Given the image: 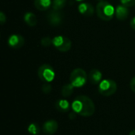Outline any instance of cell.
Returning a JSON list of instances; mask_svg holds the SVG:
<instances>
[{"mask_svg":"<svg viewBox=\"0 0 135 135\" xmlns=\"http://www.w3.org/2000/svg\"><path fill=\"white\" fill-rule=\"evenodd\" d=\"M71 109L78 115L83 117H90L95 113V104L87 96H78L71 104Z\"/></svg>","mask_w":135,"mask_h":135,"instance_id":"6da1fadb","label":"cell"},{"mask_svg":"<svg viewBox=\"0 0 135 135\" xmlns=\"http://www.w3.org/2000/svg\"><path fill=\"white\" fill-rule=\"evenodd\" d=\"M97 14L103 21H111L115 14V9L107 1H101L97 5Z\"/></svg>","mask_w":135,"mask_h":135,"instance_id":"7a4b0ae2","label":"cell"},{"mask_svg":"<svg viewBox=\"0 0 135 135\" xmlns=\"http://www.w3.org/2000/svg\"><path fill=\"white\" fill-rule=\"evenodd\" d=\"M88 81V75L86 72L81 68L74 69L70 76V82L75 88H81L84 86Z\"/></svg>","mask_w":135,"mask_h":135,"instance_id":"3957f363","label":"cell"},{"mask_svg":"<svg viewBox=\"0 0 135 135\" xmlns=\"http://www.w3.org/2000/svg\"><path fill=\"white\" fill-rule=\"evenodd\" d=\"M117 84L112 79H104L98 85V92L104 97H110L116 93Z\"/></svg>","mask_w":135,"mask_h":135,"instance_id":"277c9868","label":"cell"},{"mask_svg":"<svg viewBox=\"0 0 135 135\" xmlns=\"http://www.w3.org/2000/svg\"><path fill=\"white\" fill-rule=\"evenodd\" d=\"M37 75L39 78L44 83L51 82L55 77V73L53 67L48 64L41 65L37 71Z\"/></svg>","mask_w":135,"mask_h":135,"instance_id":"5b68a950","label":"cell"},{"mask_svg":"<svg viewBox=\"0 0 135 135\" xmlns=\"http://www.w3.org/2000/svg\"><path fill=\"white\" fill-rule=\"evenodd\" d=\"M53 46L61 52H66L71 48V41L64 36H57L53 38Z\"/></svg>","mask_w":135,"mask_h":135,"instance_id":"8992f818","label":"cell"},{"mask_svg":"<svg viewBox=\"0 0 135 135\" xmlns=\"http://www.w3.org/2000/svg\"><path fill=\"white\" fill-rule=\"evenodd\" d=\"M47 19L48 23L53 26V27H57L59 26L63 21V15L60 11L58 10H52L47 15Z\"/></svg>","mask_w":135,"mask_h":135,"instance_id":"52a82bcc","label":"cell"},{"mask_svg":"<svg viewBox=\"0 0 135 135\" xmlns=\"http://www.w3.org/2000/svg\"><path fill=\"white\" fill-rule=\"evenodd\" d=\"M58 122L54 119H49L46 121L42 127L43 132L47 135L55 134L58 131Z\"/></svg>","mask_w":135,"mask_h":135,"instance_id":"ba28073f","label":"cell"},{"mask_svg":"<svg viewBox=\"0 0 135 135\" xmlns=\"http://www.w3.org/2000/svg\"><path fill=\"white\" fill-rule=\"evenodd\" d=\"M7 42L10 47L17 49V48L21 47L24 45L25 39L22 36H21L19 34H13V35H11L8 38Z\"/></svg>","mask_w":135,"mask_h":135,"instance_id":"9c48e42d","label":"cell"},{"mask_svg":"<svg viewBox=\"0 0 135 135\" xmlns=\"http://www.w3.org/2000/svg\"><path fill=\"white\" fill-rule=\"evenodd\" d=\"M102 73L97 69H93L90 70L88 75L89 82L93 85H99L102 81Z\"/></svg>","mask_w":135,"mask_h":135,"instance_id":"30bf717a","label":"cell"},{"mask_svg":"<svg viewBox=\"0 0 135 135\" xmlns=\"http://www.w3.org/2000/svg\"><path fill=\"white\" fill-rule=\"evenodd\" d=\"M78 11L81 14L89 17L94 13V7L89 2H82L78 6Z\"/></svg>","mask_w":135,"mask_h":135,"instance_id":"8fae6325","label":"cell"},{"mask_svg":"<svg viewBox=\"0 0 135 135\" xmlns=\"http://www.w3.org/2000/svg\"><path fill=\"white\" fill-rule=\"evenodd\" d=\"M55 108L59 112H67L71 108V104L66 99H59L55 103Z\"/></svg>","mask_w":135,"mask_h":135,"instance_id":"7c38bea8","label":"cell"},{"mask_svg":"<svg viewBox=\"0 0 135 135\" xmlns=\"http://www.w3.org/2000/svg\"><path fill=\"white\" fill-rule=\"evenodd\" d=\"M115 16L118 20L124 21L129 16V9L127 6L123 5H119L115 8Z\"/></svg>","mask_w":135,"mask_h":135,"instance_id":"4fadbf2b","label":"cell"},{"mask_svg":"<svg viewBox=\"0 0 135 135\" xmlns=\"http://www.w3.org/2000/svg\"><path fill=\"white\" fill-rule=\"evenodd\" d=\"M34 5L35 7L40 10L44 11L48 9L51 6H52V1L51 0H34Z\"/></svg>","mask_w":135,"mask_h":135,"instance_id":"5bb4252c","label":"cell"},{"mask_svg":"<svg viewBox=\"0 0 135 135\" xmlns=\"http://www.w3.org/2000/svg\"><path fill=\"white\" fill-rule=\"evenodd\" d=\"M24 21L30 27H34L37 24V18L36 16L31 13V12H27L24 15Z\"/></svg>","mask_w":135,"mask_h":135,"instance_id":"9a60e30c","label":"cell"},{"mask_svg":"<svg viewBox=\"0 0 135 135\" xmlns=\"http://www.w3.org/2000/svg\"><path fill=\"white\" fill-rule=\"evenodd\" d=\"M74 88L75 87L70 82L64 85L62 87V89H61V95L65 98H67V97H70L74 93Z\"/></svg>","mask_w":135,"mask_h":135,"instance_id":"2e32d148","label":"cell"},{"mask_svg":"<svg viewBox=\"0 0 135 135\" xmlns=\"http://www.w3.org/2000/svg\"><path fill=\"white\" fill-rule=\"evenodd\" d=\"M67 0H52V8L54 10L60 11L66 4Z\"/></svg>","mask_w":135,"mask_h":135,"instance_id":"e0dca14e","label":"cell"},{"mask_svg":"<svg viewBox=\"0 0 135 135\" xmlns=\"http://www.w3.org/2000/svg\"><path fill=\"white\" fill-rule=\"evenodd\" d=\"M28 132L31 135H38V134L40 133V127L37 123H30L28 126Z\"/></svg>","mask_w":135,"mask_h":135,"instance_id":"ac0fdd59","label":"cell"},{"mask_svg":"<svg viewBox=\"0 0 135 135\" xmlns=\"http://www.w3.org/2000/svg\"><path fill=\"white\" fill-rule=\"evenodd\" d=\"M41 45L43 47H49L51 45H53V39H51L49 36H45V37L42 38Z\"/></svg>","mask_w":135,"mask_h":135,"instance_id":"d6986e66","label":"cell"},{"mask_svg":"<svg viewBox=\"0 0 135 135\" xmlns=\"http://www.w3.org/2000/svg\"><path fill=\"white\" fill-rule=\"evenodd\" d=\"M41 90L44 93L49 94L52 91V86L49 83H44L41 87Z\"/></svg>","mask_w":135,"mask_h":135,"instance_id":"ffe728a7","label":"cell"},{"mask_svg":"<svg viewBox=\"0 0 135 135\" xmlns=\"http://www.w3.org/2000/svg\"><path fill=\"white\" fill-rule=\"evenodd\" d=\"M122 5L127 6V7H131L135 5V0H120Z\"/></svg>","mask_w":135,"mask_h":135,"instance_id":"44dd1931","label":"cell"},{"mask_svg":"<svg viewBox=\"0 0 135 135\" xmlns=\"http://www.w3.org/2000/svg\"><path fill=\"white\" fill-rule=\"evenodd\" d=\"M6 21V16L5 15V13L3 12H1L0 13V23H1V25H3Z\"/></svg>","mask_w":135,"mask_h":135,"instance_id":"7402d4cb","label":"cell"},{"mask_svg":"<svg viewBox=\"0 0 135 135\" xmlns=\"http://www.w3.org/2000/svg\"><path fill=\"white\" fill-rule=\"evenodd\" d=\"M130 86H131V90L135 93V77H134V78L131 79V82H130Z\"/></svg>","mask_w":135,"mask_h":135,"instance_id":"603a6c76","label":"cell"},{"mask_svg":"<svg viewBox=\"0 0 135 135\" xmlns=\"http://www.w3.org/2000/svg\"><path fill=\"white\" fill-rule=\"evenodd\" d=\"M77 113H75L74 111H72L71 112H70V114H69V119H76V116H77Z\"/></svg>","mask_w":135,"mask_h":135,"instance_id":"cb8c5ba5","label":"cell"},{"mask_svg":"<svg viewBox=\"0 0 135 135\" xmlns=\"http://www.w3.org/2000/svg\"><path fill=\"white\" fill-rule=\"evenodd\" d=\"M131 27L134 29V30H135V17H134L131 20Z\"/></svg>","mask_w":135,"mask_h":135,"instance_id":"d4e9b609","label":"cell"},{"mask_svg":"<svg viewBox=\"0 0 135 135\" xmlns=\"http://www.w3.org/2000/svg\"><path fill=\"white\" fill-rule=\"evenodd\" d=\"M129 135H135V130H133Z\"/></svg>","mask_w":135,"mask_h":135,"instance_id":"484cf974","label":"cell"},{"mask_svg":"<svg viewBox=\"0 0 135 135\" xmlns=\"http://www.w3.org/2000/svg\"><path fill=\"white\" fill-rule=\"evenodd\" d=\"M77 1H78V2H81V1H84V0H77Z\"/></svg>","mask_w":135,"mask_h":135,"instance_id":"4316f807","label":"cell"},{"mask_svg":"<svg viewBox=\"0 0 135 135\" xmlns=\"http://www.w3.org/2000/svg\"><path fill=\"white\" fill-rule=\"evenodd\" d=\"M98 1H100V2H101V1H104V0H98Z\"/></svg>","mask_w":135,"mask_h":135,"instance_id":"83f0119b","label":"cell"}]
</instances>
